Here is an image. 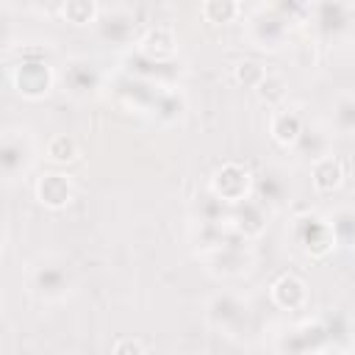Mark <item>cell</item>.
Returning a JSON list of instances; mask_svg holds the SVG:
<instances>
[{"instance_id":"3","label":"cell","mask_w":355,"mask_h":355,"mask_svg":"<svg viewBox=\"0 0 355 355\" xmlns=\"http://www.w3.org/2000/svg\"><path fill=\"white\" fill-rule=\"evenodd\" d=\"M36 288L42 294H58L64 288V272L61 269H53V266H44L39 269L36 275Z\"/></svg>"},{"instance_id":"1","label":"cell","mask_w":355,"mask_h":355,"mask_svg":"<svg viewBox=\"0 0 355 355\" xmlns=\"http://www.w3.org/2000/svg\"><path fill=\"white\" fill-rule=\"evenodd\" d=\"M47 83H50V75H47L44 64H22L17 69V86H19V92H25L31 97L47 92Z\"/></svg>"},{"instance_id":"2","label":"cell","mask_w":355,"mask_h":355,"mask_svg":"<svg viewBox=\"0 0 355 355\" xmlns=\"http://www.w3.org/2000/svg\"><path fill=\"white\" fill-rule=\"evenodd\" d=\"M39 197L50 205H64L69 200V183L67 178L61 175H47L42 183H39Z\"/></svg>"}]
</instances>
